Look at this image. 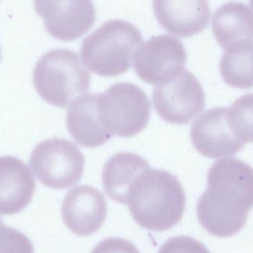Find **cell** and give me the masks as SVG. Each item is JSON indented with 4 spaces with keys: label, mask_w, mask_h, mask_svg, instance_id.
I'll return each instance as SVG.
<instances>
[{
    "label": "cell",
    "mask_w": 253,
    "mask_h": 253,
    "mask_svg": "<svg viewBox=\"0 0 253 253\" xmlns=\"http://www.w3.org/2000/svg\"><path fill=\"white\" fill-rule=\"evenodd\" d=\"M0 59H1V49H0Z\"/></svg>",
    "instance_id": "44dd1931"
},
{
    "label": "cell",
    "mask_w": 253,
    "mask_h": 253,
    "mask_svg": "<svg viewBox=\"0 0 253 253\" xmlns=\"http://www.w3.org/2000/svg\"><path fill=\"white\" fill-rule=\"evenodd\" d=\"M108 206L102 192L80 185L70 190L62 204L66 227L74 234L88 236L100 230L106 219Z\"/></svg>",
    "instance_id": "8fae6325"
},
{
    "label": "cell",
    "mask_w": 253,
    "mask_h": 253,
    "mask_svg": "<svg viewBox=\"0 0 253 253\" xmlns=\"http://www.w3.org/2000/svg\"><path fill=\"white\" fill-rule=\"evenodd\" d=\"M214 37L224 49L241 42L253 41V12L245 3L229 1L212 17Z\"/></svg>",
    "instance_id": "2e32d148"
},
{
    "label": "cell",
    "mask_w": 253,
    "mask_h": 253,
    "mask_svg": "<svg viewBox=\"0 0 253 253\" xmlns=\"http://www.w3.org/2000/svg\"><path fill=\"white\" fill-rule=\"evenodd\" d=\"M34 252L29 239L18 230L7 227L0 218V253Z\"/></svg>",
    "instance_id": "d6986e66"
},
{
    "label": "cell",
    "mask_w": 253,
    "mask_h": 253,
    "mask_svg": "<svg viewBox=\"0 0 253 253\" xmlns=\"http://www.w3.org/2000/svg\"><path fill=\"white\" fill-rule=\"evenodd\" d=\"M153 102L162 120L171 124L185 125L205 108V92L196 76L184 69L154 88Z\"/></svg>",
    "instance_id": "52a82bcc"
},
{
    "label": "cell",
    "mask_w": 253,
    "mask_h": 253,
    "mask_svg": "<svg viewBox=\"0 0 253 253\" xmlns=\"http://www.w3.org/2000/svg\"><path fill=\"white\" fill-rule=\"evenodd\" d=\"M33 81L42 99L65 108L88 92L90 75L76 52L56 49L40 58Z\"/></svg>",
    "instance_id": "277c9868"
},
{
    "label": "cell",
    "mask_w": 253,
    "mask_h": 253,
    "mask_svg": "<svg viewBox=\"0 0 253 253\" xmlns=\"http://www.w3.org/2000/svg\"><path fill=\"white\" fill-rule=\"evenodd\" d=\"M253 208V168L236 158L214 163L196 206L201 225L212 236L231 237L244 228Z\"/></svg>",
    "instance_id": "6da1fadb"
},
{
    "label": "cell",
    "mask_w": 253,
    "mask_h": 253,
    "mask_svg": "<svg viewBox=\"0 0 253 253\" xmlns=\"http://www.w3.org/2000/svg\"><path fill=\"white\" fill-rule=\"evenodd\" d=\"M219 70L228 86L242 89L253 88V41L246 40L226 49Z\"/></svg>",
    "instance_id": "e0dca14e"
},
{
    "label": "cell",
    "mask_w": 253,
    "mask_h": 253,
    "mask_svg": "<svg viewBox=\"0 0 253 253\" xmlns=\"http://www.w3.org/2000/svg\"><path fill=\"white\" fill-rule=\"evenodd\" d=\"M150 169L149 163L138 154L117 153L104 166L102 183L105 193L114 202L126 204L134 183Z\"/></svg>",
    "instance_id": "9a60e30c"
},
{
    "label": "cell",
    "mask_w": 253,
    "mask_h": 253,
    "mask_svg": "<svg viewBox=\"0 0 253 253\" xmlns=\"http://www.w3.org/2000/svg\"><path fill=\"white\" fill-rule=\"evenodd\" d=\"M227 120L234 135L245 143H253V94L238 98L227 109Z\"/></svg>",
    "instance_id": "ac0fdd59"
},
{
    "label": "cell",
    "mask_w": 253,
    "mask_h": 253,
    "mask_svg": "<svg viewBox=\"0 0 253 253\" xmlns=\"http://www.w3.org/2000/svg\"><path fill=\"white\" fill-rule=\"evenodd\" d=\"M126 204L138 225L150 231H166L182 219L185 194L176 177L150 168L134 183Z\"/></svg>",
    "instance_id": "7a4b0ae2"
},
{
    "label": "cell",
    "mask_w": 253,
    "mask_h": 253,
    "mask_svg": "<svg viewBox=\"0 0 253 253\" xmlns=\"http://www.w3.org/2000/svg\"><path fill=\"white\" fill-rule=\"evenodd\" d=\"M30 164L43 185L64 190L80 182L84 173V157L71 141L54 138L35 147Z\"/></svg>",
    "instance_id": "8992f818"
},
{
    "label": "cell",
    "mask_w": 253,
    "mask_h": 253,
    "mask_svg": "<svg viewBox=\"0 0 253 253\" xmlns=\"http://www.w3.org/2000/svg\"><path fill=\"white\" fill-rule=\"evenodd\" d=\"M99 94L83 95L68 109L66 122L68 132L77 144L86 148H96L111 139L100 120Z\"/></svg>",
    "instance_id": "5bb4252c"
},
{
    "label": "cell",
    "mask_w": 253,
    "mask_h": 253,
    "mask_svg": "<svg viewBox=\"0 0 253 253\" xmlns=\"http://www.w3.org/2000/svg\"><path fill=\"white\" fill-rule=\"evenodd\" d=\"M250 3H251V7H252L253 10V0H250Z\"/></svg>",
    "instance_id": "ffe728a7"
},
{
    "label": "cell",
    "mask_w": 253,
    "mask_h": 253,
    "mask_svg": "<svg viewBox=\"0 0 253 253\" xmlns=\"http://www.w3.org/2000/svg\"><path fill=\"white\" fill-rule=\"evenodd\" d=\"M36 183L28 166L13 156L0 157V214L23 211L31 203Z\"/></svg>",
    "instance_id": "4fadbf2b"
},
{
    "label": "cell",
    "mask_w": 253,
    "mask_h": 253,
    "mask_svg": "<svg viewBox=\"0 0 253 253\" xmlns=\"http://www.w3.org/2000/svg\"><path fill=\"white\" fill-rule=\"evenodd\" d=\"M187 59L185 48L178 39L167 34L154 36L135 51L134 71L145 83L159 85L184 70Z\"/></svg>",
    "instance_id": "ba28073f"
},
{
    "label": "cell",
    "mask_w": 253,
    "mask_h": 253,
    "mask_svg": "<svg viewBox=\"0 0 253 253\" xmlns=\"http://www.w3.org/2000/svg\"><path fill=\"white\" fill-rule=\"evenodd\" d=\"M153 6L161 26L179 37L199 34L209 23L208 0H153Z\"/></svg>",
    "instance_id": "7c38bea8"
},
{
    "label": "cell",
    "mask_w": 253,
    "mask_h": 253,
    "mask_svg": "<svg viewBox=\"0 0 253 253\" xmlns=\"http://www.w3.org/2000/svg\"><path fill=\"white\" fill-rule=\"evenodd\" d=\"M101 121L111 135L132 138L148 124L151 104L145 92L132 83H121L110 86L99 94Z\"/></svg>",
    "instance_id": "5b68a950"
},
{
    "label": "cell",
    "mask_w": 253,
    "mask_h": 253,
    "mask_svg": "<svg viewBox=\"0 0 253 253\" xmlns=\"http://www.w3.org/2000/svg\"><path fill=\"white\" fill-rule=\"evenodd\" d=\"M139 30L130 22L111 20L83 40V62L101 77H115L130 68L137 48L142 43Z\"/></svg>",
    "instance_id": "3957f363"
},
{
    "label": "cell",
    "mask_w": 253,
    "mask_h": 253,
    "mask_svg": "<svg viewBox=\"0 0 253 253\" xmlns=\"http://www.w3.org/2000/svg\"><path fill=\"white\" fill-rule=\"evenodd\" d=\"M34 8L49 34L60 41L83 37L96 21L92 0H34Z\"/></svg>",
    "instance_id": "9c48e42d"
},
{
    "label": "cell",
    "mask_w": 253,
    "mask_h": 253,
    "mask_svg": "<svg viewBox=\"0 0 253 253\" xmlns=\"http://www.w3.org/2000/svg\"><path fill=\"white\" fill-rule=\"evenodd\" d=\"M227 109L223 107L211 108L201 114L192 125L190 138L193 147L205 157H230L245 146L229 125Z\"/></svg>",
    "instance_id": "30bf717a"
}]
</instances>
